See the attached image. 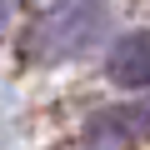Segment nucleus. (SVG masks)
<instances>
[{
    "label": "nucleus",
    "mask_w": 150,
    "mask_h": 150,
    "mask_svg": "<svg viewBox=\"0 0 150 150\" xmlns=\"http://www.w3.org/2000/svg\"><path fill=\"white\" fill-rule=\"evenodd\" d=\"M105 30V10L95 0H70L55 15H45V25L35 30V45L45 60H70V55H85Z\"/></svg>",
    "instance_id": "nucleus-1"
},
{
    "label": "nucleus",
    "mask_w": 150,
    "mask_h": 150,
    "mask_svg": "<svg viewBox=\"0 0 150 150\" xmlns=\"http://www.w3.org/2000/svg\"><path fill=\"white\" fill-rule=\"evenodd\" d=\"M145 135H150V100L110 105V110H100V115L90 120V130H85V140H90L95 150L120 145V140H145Z\"/></svg>",
    "instance_id": "nucleus-2"
},
{
    "label": "nucleus",
    "mask_w": 150,
    "mask_h": 150,
    "mask_svg": "<svg viewBox=\"0 0 150 150\" xmlns=\"http://www.w3.org/2000/svg\"><path fill=\"white\" fill-rule=\"evenodd\" d=\"M105 70H110V80H115L120 90H145V85H150V30L120 35V40L110 45Z\"/></svg>",
    "instance_id": "nucleus-3"
},
{
    "label": "nucleus",
    "mask_w": 150,
    "mask_h": 150,
    "mask_svg": "<svg viewBox=\"0 0 150 150\" xmlns=\"http://www.w3.org/2000/svg\"><path fill=\"white\" fill-rule=\"evenodd\" d=\"M5 20H10V0H0V30H5Z\"/></svg>",
    "instance_id": "nucleus-4"
}]
</instances>
